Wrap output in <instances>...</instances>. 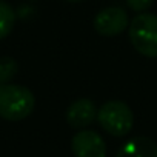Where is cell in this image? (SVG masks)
<instances>
[{
	"instance_id": "2",
	"label": "cell",
	"mask_w": 157,
	"mask_h": 157,
	"mask_svg": "<svg viewBox=\"0 0 157 157\" xmlns=\"http://www.w3.org/2000/svg\"><path fill=\"white\" fill-rule=\"evenodd\" d=\"M129 40L136 51L145 57H157V16L139 13L129 23Z\"/></svg>"
},
{
	"instance_id": "5",
	"label": "cell",
	"mask_w": 157,
	"mask_h": 157,
	"mask_svg": "<svg viewBox=\"0 0 157 157\" xmlns=\"http://www.w3.org/2000/svg\"><path fill=\"white\" fill-rule=\"evenodd\" d=\"M71 149L75 157H105L106 143L100 134L91 129L78 131L71 139Z\"/></svg>"
},
{
	"instance_id": "4",
	"label": "cell",
	"mask_w": 157,
	"mask_h": 157,
	"mask_svg": "<svg viewBox=\"0 0 157 157\" xmlns=\"http://www.w3.org/2000/svg\"><path fill=\"white\" fill-rule=\"evenodd\" d=\"M93 26L96 33H99V36L116 37L129 26V19L123 8L108 6L96 14Z\"/></svg>"
},
{
	"instance_id": "8",
	"label": "cell",
	"mask_w": 157,
	"mask_h": 157,
	"mask_svg": "<svg viewBox=\"0 0 157 157\" xmlns=\"http://www.w3.org/2000/svg\"><path fill=\"white\" fill-rule=\"evenodd\" d=\"M16 23V14L10 3L0 0V40L6 39Z\"/></svg>"
},
{
	"instance_id": "10",
	"label": "cell",
	"mask_w": 157,
	"mask_h": 157,
	"mask_svg": "<svg viewBox=\"0 0 157 157\" xmlns=\"http://www.w3.org/2000/svg\"><path fill=\"white\" fill-rule=\"evenodd\" d=\"M152 3H154V0H126V5L136 13H143L149 10Z\"/></svg>"
},
{
	"instance_id": "12",
	"label": "cell",
	"mask_w": 157,
	"mask_h": 157,
	"mask_svg": "<svg viewBox=\"0 0 157 157\" xmlns=\"http://www.w3.org/2000/svg\"><path fill=\"white\" fill-rule=\"evenodd\" d=\"M28 2H36V0H28Z\"/></svg>"
},
{
	"instance_id": "7",
	"label": "cell",
	"mask_w": 157,
	"mask_h": 157,
	"mask_svg": "<svg viewBox=\"0 0 157 157\" xmlns=\"http://www.w3.org/2000/svg\"><path fill=\"white\" fill-rule=\"evenodd\" d=\"M116 157H157V143L145 136H137L125 142Z\"/></svg>"
},
{
	"instance_id": "3",
	"label": "cell",
	"mask_w": 157,
	"mask_h": 157,
	"mask_svg": "<svg viewBox=\"0 0 157 157\" xmlns=\"http://www.w3.org/2000/svg\"><path fill=\"white\" fill-rule=\"evenodd\" d=\"M99 125L114 137L126 136L134 125V114L131 108L122 100H109L97 111Z\"/></svg>"
},
{
	"instance_id": "6",
	"label": "cell",
	"mask_w": 157,
	"mask_h": 157,
	"mask_svg": "<svg viewBox=\"0 0 157 157\" xmlns=\"http://www.w3.org/2000/svg\"><path fill=\"white\" fill-rule=\"evenodd\" d=\"M97 106L91 99L82 97L74 100L66 109V122L71 128L83 129L97 120Z\"/></svg>"
},
{
	"instance_id": "1",
	"label": "cell",
	"mask_w": 157,
	"mask_h": 157,
	"mask_svg": "<svg viewBox=\"0 0 157 157\" xmlns=\"http://www.w3.org/2000/svg\"><path fill=\"white\" fill-rule=\"evenodd\" d=\"M36 106V97L26 86L5 83L0 85V117L19 122L26 119Z\"/></svg>"
},
{
	"instance_id": "11",
	"label": "cell",
	"mask_w": 157,
	"mask_h": 157,
	"mask_svg": "<svg viewBox=\"0 0 157 157\" xmlns=\"http://www.w3.org/2000/svg\"><path fill=\"white\" fill-rule=\"evenodd\" d=\"M65 2H71V3H78V2H83V0H65Z\"/></svg>"
},
{
	"instance_id": "9",
	"label": "cell",
	"mask_w": 157,
	"mask_h": 157,
	"mask_svg": "<svg viewBox=\"0 0 157 157\" xmlns=\"http://www.w3.org/2000/svg\"><path fill=\"white\" fill-rule=\"evenodd\" d=\"M17 71H19V65L13 57L10 56L0 57V85L10 83L16 77Z\"/></svg>"
}]
</instances>
